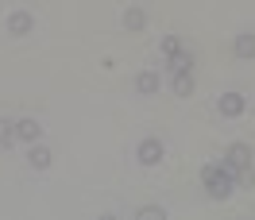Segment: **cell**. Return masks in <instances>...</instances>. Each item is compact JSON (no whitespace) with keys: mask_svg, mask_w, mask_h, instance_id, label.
Returning <instances> with one entry per match:
<instances>
[{"mask_svg":"<svg viewBox=\"0 0 255 220\" xmlns=\"http://www.w3.org/2000/svg\"><path fill=\"white\" fill-rule=\"evenodd\" d=\"M201 186L209 189V197L224 201V197L236 189V182H232V170H228L224 162H209V166H201Z\"/></svg>","mask_w":255,"mask_h":220,"instance_id":"obj_1","label":"cell"},{"mask_svg":"<svg viewBox=\"0 0 255 220\" xmlns=\"http://www.w3.org/2000/svg\"><path fill=\"white\" fill-rule=\"evenodd\" d=\"M252 147H248V143H232V147H228V151H224V166H228V170L236 174V170H248V166H252Z\"/></svg>","mask_w":255,"mask_h":220,"instance_id":"obj_2","label":"cell"},{"mask_svg":"<svg viewBox=\"0 0 255 220\" xmlns=\"http://www.w3.org/2000/svg\"><path fill=\"white\" fill-rule=\"evenodd\" d=\"M217 109H221L224 120H236V116H244V109H248V97L244 93H221V101H217Z\"/></svg>","mask_w":255,"mask_h":220,"instance_id":"obj_3","label":"cell"},{"mask_svg":"<svg viewBox=\"0 0 255 220\" xmlns=\"http://www.w3.org/2000/svg\"><path fill=\"white\" fill-rule=\"evenodd\" d=\"M162 155H166V147H162L159 139H143L139 147H135V158H139V166H159Z\"/></svg>","mask_w":255,"mask_h":220,"instance_id":"obj_4","label":"cell"},{"mask_svg":"<svg viewBox=\"0 0 255 220\" xmlns=\"http://www.w3.org/2000/svg\"><path fill=\"white\" fill-rule=\"evenodd\" d=\"M35 31V16L31 12H12V19H8V35H16V39H23V35Z\"/></svg>","mask_w":255,"mask_h":220,"instance_id":"obj_5","label":"cell"},{"mask_svg":"<svg viewBox=\"0 0 255 220\" xmlns=\"http://www.w3.org/2000/svg\"><path fill=\"white\" fill-rule=\"evenodd\" d=\"M39 135H43V124H39L35 116H23V120H16V139H23V143H39Z\"/></svg>","mask_w":255,"mask_h":220,"instance_id":"obj_6","label":"cell"},{"mask_svg":"<svg viewBox=\"0 0 255 220\" xmlns=\"http://www.w3.org/2000/svg\"><path fill=\"white\" fill-rule=\"evenodd\" d=\"M159 85H162L159 70H143V74L135 78V89H139L143 97H155V93H159Z\"/></svg>","mask_w":255,"mask_h":220,"instance_id":"obj_7","label":"cell"},{"mask_svg":"<svg viewBox=\"0 0 255 220\" xmlns=\"http://www.w3.org/2000/svg\"><path fill=\"white\" fill-rule=\"evenodd\" d=\"M232 54H236V58H244V62H248V58H255V35H252V31L236 35V39H232Z\"/></svg>","mask_w":255,"mask_h":220,"instance_id":"obj_8","label":"cell"},{"mask_svg":"<svg viewBox=\"0 0 255 220\" xmlns=\"http://www.w3.org/2000/svg\"><path fill=\"white\" fill-rule=\"evenodd\" d=\"M143 27H147V12L139 8V4H131V8L124 12V31L135 35V31H143Z\"/></svg>","mask_w":255,"mask_h":220,"instance_id":"obj_9","label":"cell"},{"mask_svg":"<svg viewBox=\"0 0 255 220\" xmlns=\"http://www.w3.org/2000/svg\"><path fill=\"white\" fill-rule=\"evenodd\" d=\"M193 70H186V74H174V81H170V89H174V97H193Z\"/></svg>","mask_w":255,"mask_h":220,"instance_id":"obj_10","label":"cell"},{"mask_svg":"<svg viewBox=\"0 0 255 220\" xmlns=\"http://www.w3.org/2000/svg\"><path fill=\"white\" fill-rule=\"evenodd\" d=\"M50 158H54V155H50V147H43V143H31V155H27V162H31L35 170H47Z\"/></svg>","mask_w":255,"mask_h":220,"instance_id":"obj_11","label":"cell"},{"mask_svg":"<svg viewBox=\"0 0 255 220\" xmlns=\"http://www.w3.org/2000/svg\"><path fill=\"white\" fill-rule=\"evenodd\" d=\"M166 66H170V74H186V70H193V54H186V50L166 54Z\"/></svg>","mask_w":255,"mask_h":220,"instance_id":"obj_12","label":"cell"},{"mask_svg":"<svg viewBox=\"0 0 255 220\" xmlns=\"http://www.w3.org/2000/svg\"><path fill=\"white\" fill-rule=\"evenodd\" d=\"M16 143V120H0V147L8 151Z\"/></svg>","mask_w":255,"mask_h":220,"instance_id":"obj_13","label":"cell"},{"mask_svg":"<svg viewBox=\"0 0 255 220\" xmlns=\"http://www.w3.org/2000/svg\"><path fill=\"white\" fill-rule=\"evenodd\" d=\"M135 217L139 220H166V209H162V205H143Z\"/></svg>","mask_w":255,"mask_h":220,"instance_id":"obj_14","label":"cell"},{"mask_svg":"<svg viewBox=\"0 0 255 220\" xmlns=\"http://www.w3.org/2000/svg\"><path fill=\"white\" fill-rule=\"evenodd\" d=\"M178 50H182V39H178V35H166V39H162V54H178Z\"/></svg>","mask_w":255,"mask_h":220,"instance_id":"obj_15","label":"cell"}]
</instances>
